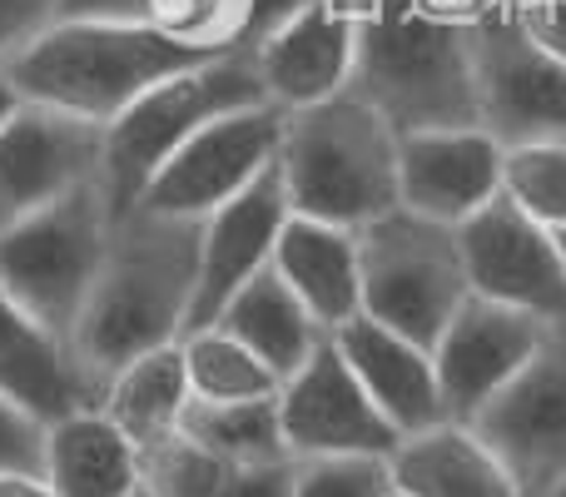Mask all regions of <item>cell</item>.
Returning <instances> with one entry per match:
<instances>
[{
    "label": "cell",
    "mask_w": 566,
    "mask_h": 497,
    "mask_svg": "<svg viewBox=\"0 0 566 497\" xmlns=\"http://www.w3.org/2000/svg\"><path fill=\"white\" fill-rule=\"evenodd\" d=\"M199 219L129 209L115 219L95 293L75 323V359L105 389L125 363L189 333L199 283Z\"/></svg>",
    "instance_id": "cell-1"
},
{
    "label": "cell",
    "mask_w": 566,
    "mask_h": 497,
    "mask_svg": "<svg viewBox=\"0 0 566 497\" xmlns=\"http://www.w3.org/2000/svg\"><path fill=\"white\" fill-rule=\"evenodd\" d=\"M358 15L353 90L398 135L478 125L472 30L432 0H343Z\"/></svg>",
    "instance_id": "cell-2"
},
{
    "label": "cell",
    "mask_w": 566,
    "mask_h": 497,
    "mask_svg": "<svg viewBox=\"0 0 566 497\" xmlns=\"http://www.w3.org/2000/svg\"><path fill=\"white\" fill-rule=\"evenodd\" d=\"M214 50H195L165 35L159 25H129V20H55L35 45H25L0 75L15 85L25 105L60 110L109 130L145 90L159 80L185 75L205 65ZM224 55V50H219Z\"/></svg>",
    "instance_id": "cell-3"
},
{
    "label": "cell",
    "mask_w": 566,
    "mask_h": 497,
    "mask_svg": "<svg viewBox=\"0 0 566 497\" xmlns=\"http://www.w3.org/2000/svg\"><path fill=\"white\" fill-rule=\"evenodd\" d=\"M279 169L293 215L363 229L398 209V130L358 90L289 110Z\"/></svg>",
    "instance_id": "cell-4"
},
{
    "label": "cell",
    "mask_w": 566,
    "mask_h": 497,
    "mask_svg": "<svg viewBox=\"0 0 566 497\" xmlns=\"http://www.w3.org/2000/svg\"><path fill=\"white\" fill-rule=\"evenodd\" d=\"M254 105H274L264 90V75L254 65V50L209 55L205 65L145 90L105 130V175L99 179H105V195L115 205V215H129L139 205L149 179L165 169V159L185 139H195L205 125L234 115V110H254Z\"/></svg>",
    "instance_id": "cell-5"
},
{
    "label": "cell",
    "mask_w": 566,
    "mask_h": 497,
    "mask_svg": "<svg viewBox=\"0 0 566 497\" xmlns=\"http://www.w3.org/2000/svg\"><path fill=\"white\" fill-rule=\"evenodd\" d=\"M115 219L119 215L105 195V179L55 199L50 209L0 235V289L50 333L75 339V323L95 293Z\"/></svg>",
    "instance_id": "cell-6"
},
{
    "label": "cell",
    "mask_w": 566,
    "mask_h": 497,
    "mask_svg": "<svg viewBox=\"0 0 566 497\" xmlns=\"http://www.w3.org/2000/svg\"><path fill=\"white\" fill-rule=\"evenodd\" d=\"M358 263L363 313L418 339L422 349H432L452 313L472 299L462 235L402 205L358 229Z\"/></svg>",
    "instance_id": "cell-7"
},
{
    "label": "cell",
    "mask_w": 566,
    "mask_h": 497,
    "mask_svg": "<svg viewBox=\"0 0 566 497\" xmlns=\"http://www.w3.org/2000/svg\"><path fill=\"white\" fill-rule=\"evenodd\" d=\"M472 95L478 125L502 149L566 139V60L542 50L522 30L512 6H492L472 20Z\"/></svg>",
    "instance_id": "cell-8"
},
{
    "label": "cell",
    "mask_w": 566,
    "mask_h": 497,
    "mask_svg": "<svg viewBox=\"0 0 566 497\" xmlns=\"http://www.w3.org/2000/svg\"><path fill=\"white\" fill-rule=\"evenodd\" d=\"M283 120H289V110L254 105L205 125L195 139H185L165 159V169L149 179V189L139 195L135 209H155V215L199 219L205 225L214 209H224L229 199H239L259 175H269L279 165Z\"/></svg>",
    "instance_id": "cell-9"
},
{
    "label": "cell",
    "mask_w": 566,
    "mask_h": 497,
    "mask_svg": "<svg viewBox=\"0 0 566 497\" xmlns=\"http://www.w3.org/2000/svg\"><path fill=\"white\" fill-rule=\"evenodd\" d=\"M502 458L522 497H547L566 478V323H552L527 369L468 423Z\"/></svg>",
    "instance_id": "cell-10"
},
{
    "label": "cell",
    "mask_w": 566,
    "mask_h": 497,
    "mask_svg": "<svg viewBox=\"0 0 566 497\" xmlns=\"http://www.w3.org/2000/svg\"><path fill=\"white\" fill-rule=\"evenodd\" d=\"M458 235H462L472 293L507 303L517 313H532L547 329L566 323V259L547 225H537L527 209H517L507 195H497Z\"/></svg>",
    "instance_id": "cell-11"
},
{
    "label": "cell",
    "mask_w": 566,
    "mask_h": 497,
    "mask_svg": "<svg viewBox=\"0 0 566 497\" xmlns=\"http://www.w3.org/2000/svg\"><path fill=\"white\" fill-rule=\"evenodd\" d=\"M105 175V130L25 105L0 125V235Z\"/></svg>",
    "instance_id": "cell-12"
},
{
    "label": "cell",
    "mask_w": 566,
    "mask_h": 497,
    "mask_svg": "<svg viewBox=\"0 0 566 497\" xmlns=\"http://www.w3.org/2000/svg\"><path fill=\"white\" fill-rule=\"evenodd\" d=\"M279 423L293 458H338V453L392 458V448L402 443V433L382 418V408L368 398L333 339L293 379H283Z\"/></svg>",
    "instance_id": "cell-13"
},
{
    "label": "cell",
    "mask_w": 566,
    "mask_h": 497,
    "mask_svg": "<svg viewBox=\"0 0 566 497\" xmlns=\"http://www.w3.org/2000/svg\"><path fill=\"white\" fill-rule=\"evenodd\" d=\"M547 339V323L517 313L507 303H492L482 293H472L452 323L442 329V339L432 343V363H438V389L442 408L452 423H472L537 353V343Z\"/></svg>",
    "instance_id": "cell-14"
},
{
    "label": "cell",
    "mask_w": 566,
    "mask_h": 497,
    "mask_svg": "<svg viewBox=\"0 0 566 497\" xmlns=\"http://www.w3.org/2000/svg\"><path fill=\"white\" fill-rule=\"evenodd\" d=\"M502 155H507V149L482 125L398 135L402 209L462 229L478 209H488L492 199L502 195Z\"/></svg>",
    "instance_id": "cell-15"
},
{
    "label": "cell",
    "mask_w": 566,
    "mask_h": 497,
    "mask_svg": "<svg viewBox=\"0 0 566 497\" xmlns=\"http://www.w3.org/2000/svg\"><path fill=\"white\" fill-rule=\"evenodd\" d=\"M289 219H293V205H289V185H283L279 165L269 175H259L239 199H229L224 209H214L205 219V229H199V283H195L189 329H209L224 313V303L259 269L274 263L279 235Z\"/></svg>",
    "instance_id": "cell-16"
},
{
    "label": "cell",
    "mask_w": 566,
    "mask_h": 497,
    "mask_svg": "<svg viewBox=\"0 0 566 497\" xmlns=\"http://www.w3.org/2000/svg\"><path fill=\"white\" fill-rule=\"evenodd\" d=\"M254 65L279 110H303L353 85L358 65V15L343 0H313L303 15L254 45Z\"/></svg>",
    "instance_id": "cell-17"
},
{
    "label": "cell",
    "mask_w": 566,
    "mask_h": 497,
    "mask_svg": "<svg viewBox=\"0 0 566 497\" xmlns=\"http://www.w3.org/2000/svg\"><path fill=\"white\" fill-rule=\"evenodd\" d=\"M333 343H338V353L348 359V369L358 373V383L368 389V398L378 403L382 418H388L402 438L448 423L432 349H422L418 339L388 329V323L368 319V313H358V319L343 323V329L333 333Z\"/></svg>",
    "instance_id": "cell-18"
},
{
    "label": "cell",
    "mask_w": 566,
    "mask_h": 497,
    "mask_svg": "<svg viewBox=\"0 0 566 497\" xmlns=\"http://www.w3.org/2000/svg\"><path fill=\"white\" fill-rule=\"evenodd\" d=\"M0 393L25 413H35L40 423L99 408V398H105V389L75 359L70 339L30 319L6 289H0Z\"/></svg>",
    "instance_id": "cell-19"
},
{
    "label": "cell",
    "mask_w": 566,
    "mask_h": 497,
    "mask_svg": "<svg viewBox=\"0 0 566 497\" xmlns=\"http://www.w3.org/2000/svg\"><path fill=\"white\" fill-rule=\"evenodd\" d=\"M274 269L293 293L308 303V313L328 333L363 313V263H358V229L323 225V219L293 215L279 235Z\"/></svg>",
    "instance_id": "cell-20"
},
{
    "label": "cell",
    "mask_w": 566,
    "mask_h": 497,
    "mask_svg": "<svg viewBox=\"0 0 566 497\" xmlns=\"http://www.w3.org/2000/svg\"><path fill=\"white\" fill-rule=\"evenodd\" d=\"M392 488L402 497H522L502 458L468 428V423H438L412 433L388 458Z\"/></svg>",
    "instance_id": "cell-21"
},
{
    "label": "cell",
    "mask_w": 566,
    "mask_h": 497,
    "mask_svg": "<svg viewBox=\"0 0 566 497\" xmlns=\"http://www.w3.org/2000/svg\"><path fill=\"white\" fill-rule=\"evenodd\" d=\"M45 483L55 497H135L145 483L139 448L99 408L70 413L50 423Z\"/></svg>",
    "instance_id": "cell-22"
},
{
    "label": "cell",
    "mask_w": 566,
    "mask_h": 497,
    "mask_svg": "<svg viewBox=\"0 0 566 497\" xmlns=\"http://www.w3.org/2000/svg\"><path fill=\"white\" fill-rule=\"evenodd\" d=\"M214 323L234 333L239 343H249L279 379H293V373L333 339V333L308 313V303L283 283V273L274 263L259 269L254 279L224 303V313H219Z\"/></svg>",
    "instance_id": "cell-23"
},
{
    "label": "cell",
    "mask_w": 566,
    "mask_h": 497,
    "mask_svg": "<svg viewBox=\"0 0 566 497\" xmlns=\"http://www.w3.org/2000/svg\"><path fill=\"white\" fill-rule=\"evenodd\" d=\"M189 403H195V393H189V373H185V343H165V349L125 363L105 383L99 413L145 453L149 443L185 428Z\"/></svg>",
    "instance_id": "cell-24"
},
{
    "label": "cell",
    "mask_w": 566,
    "mask_h": 497,
    "mask_svg": "<svg viewBox=\"0 0 566 497\" xmlns=\"http://www.w3.org/2000/svg\"><path fill=\"white\" fill-rule=\"evenodd\" d=\"M179 343H185V373L195 403H249V398H274L283 389L279 373L219 323L189 329Z\"/></svg>",
    "instance_id": "cell-25"
},
{
    "label": "cell",
    "mask_w": 566,
    "mask_h": 497,
    "mask_svg": "<svg viewBox=\"0 0 566 497\" xmlns=\"http://www.w3.org/2000/svg\"><path fill=\"white\" fill-rule=\"evenodd\" d=\"M185 433L205 443L209 453H219L224 463H234V468L293 458L279 423V393L274 398H249V403H189Z\"/></svg>",
    "instance_id": "cell-26"
},
{
    "label": "cell",
    "mask_w": 566,
    "mask_h": 497,
    "mask_svg": "<svg viewBox=\"0 0 566 497\" xmlns=\"http://www.w3.org/2000/svg\"><path fill=\"white\" fill-rule=\"evenodd\" d=\"M502 195L552 235L566 229V139L517 145L502 155Z\"/></svg>",
    "instance_id": "cell-27"
},
{
    "label": "cell",
    "mask_w": 566,
    "mask_h": 497,
    "mask_svg": "<svg viewBox=\"0 0 566 497\" xmlns=\"http://www.w3.org/2000/svg\"><path fill=\"white\" fill-rule=\"evenodd\" d=\"M139 473H145V488L155 497H219L234 463H224L219 453H209L205 443L179 428L139 453Z\"/></svg>",
    "instance_id": "cell-28"
},
{
    "label": "cell",
    "mask_w": 566,
    "mask_h": 497,
    "mask_svg": "<svg viewBox=\"0 0 566 497\" xmlns=\"http://www.w3.org/2000/svg\"><path fill=\"white\" fill-rule=\"evenodd\" d=\"M249 0H149V25L195 50H244Z\"/></svg>",
    "instance_id": "cell-29"
},
{
    "label": "cell",
    "mask_w": 566,
    "mask_h": 497,
    "mask_svg": "<svg viewBox=\"0 0 566 497\" xmlns=\"http://www.w3.org/2000/svg\"><path fill=\"white\" fill-rule=\"evenodd\" d=\"M388 458H363V453H338V458H298L293 497H392Z\"/></svg>",
    "instance_id": "cell-30"
},
{
    "label": "cell",
    "mask_w": 566,
    "mask_h": 497,
    "mask_svg": "<svg viewBox=\"0 0 566 497\" xmlns=\"http://www.w3.org/2000/svg\"><path fill=\"white\" fill-rule=\"evenodd\" d=\"M45 438L50 423L25 413L0 393V478L6 473H25V478H45Z\"/></svg>",
    "instance_id": "cell-31"
},
{
    "label": "cell",
    "mask_w": 566,
    "mask_h": 497,
    "mask_svg": "<svg viewBox=\"0 0 566 497\" xmlns=\"http://www.w3.org/2000/svg\"><path fill=\"white\" fill-rule=\"evenodd\" d=\"M60 20V0H0V70Z\"/></svg>",
    "instance_id": "cell-32"
},
{
    "label": "cell",
    "mask_w": 566,
    "mask_h": 497,
    "mask_svg": "<svg viewBox=\"0 0 566 497\" xmlns=\"http://www.w3.org/2000/svg\"><path fill=\"white\" fill-rule=\"evenodd\" d=\"M293 478H298V458L244 463V468L229 473L219 497H293Z\"/></svg>",
    "instance_id": "cell-33"
},
{
    "label": "cell",
    "mask_w": 566,
    "mask_h": 497,
    "mask_svg": "<svg viewBox=\"0 0 566 497\" xmlns=\"http://www.w3.org/2000/svg\"><path fill=\"white\" fill-rule=\"evenodd\" d=\"M507 6L542 50L566 60V0H507Z\"/></svg>",
    "instance_id": "cell-34"
},
{
    "label": "cell",
    "mask_w": 566,
    "mask_h": 497,
    "mask_svg": "<svg viewBox=\"0 0 566 497\" xmlns=\"http://www.w3.org/2000/svg\"><path fill=\"white\" fill-rule=\"evenodd\" d=\"M313 0H249V20H244V50L264 45L274 30H283L293 15H303Z\"/></svg>",
    "instance_id": "cell-35"
},
{
    "label": "cell",
    "mask_w": 566,
    "mask_h": 497,
    "mask_svg": "<svg viewBox=\"0 0 566 497\" xmlns=\"http://www.w3.org/2000/svg\"><path fill=\"white\" fill-rule=\"evenodd\" d=\"M60 20H129V25H149V0H60Z\"/></svg>",
    "instance_id": "cell-36"
},
{
    "label": "cell",
    "mask_w": 566,
    "mask_h": 497,
    "mask_svg": "<svg viewBox=\"0 0 566 497\" xmlns=\"http://www.w3.org/2000/svg\"><path fill=\"white\" fill-rule=\"evenodd\" d=\"M0 497H55L45 478H25V473H6L0 478Z\"/></svg>",
    "instance_id": "cell-37"
},
{
    "label": "cell",
    "mask_w": 566,
    "mask_h": 497,
    "mask_svg": "<svg viewBox=\"0 0 566 497\" xmlns=\"http://www.w3.org/2000/svg\"><path fill=\"white\" fill-rule=\"evenodd\" d=\"M432 6L448 10V15H458V20H468V25H472V20L488 15V10H492V6H502V0H432Z\"/></svg>",
    "instance_id": "cell-38"
},
{
    "label": "cell",
    "mask_w": 566,
    "mask_h": 497,
    "mask_svg": "<svg viewBox=\"0 0 566 497\" xmlns=\"http://www.w3.org/2000/svg\"><path fill=\"white\" fill-rule=\"evenodd\" d=\"M15 110H20V95H15V85H10V80L0 75V125H6V120L15 115Z\"/></svg>",
    "instance_id": "cell-39"
},
{
    "label": "cell",
    "mask_w": 566,
    "mask_h": 497,
    "mask_svg": "<svg viewBox=\"0 0 566 497\" xmlns=\"http://www.w3.org/2000/svg\"><path fill=\"white\" fill-rule=\"evenodd\" d=\"M547 497H566V478H562V483H557V488H552Z\"/></svg>",
    "instance_id": "cell-40"
},
{
    "label": "cell",
    "mask_w": 566,
    "mask_h": 497,
    "mask_svg": "<svg viewBox=\"0 0 566 497\" xmlns=\"http://www.w3.org/2000/svg\"><path fill=\"white\" fill-rule=\"evenodd\" d=\"M557 245H562V259H566V229H557Z\"/></svg>",
    "instance_id": "cell-41"
},
{
    "label": "cell",
    "mask_w": 566,
    "mask_h": 497,
    "mask_svg": "<svg viewBox=\"0 0 566 497\" xmlns=\"http://www.w3.org/2000/svg\"><path fill=\"white\" fill-rule=\"evenodd\" d=\"M135 497H155V493H149V488H145V483H139V493H135Z\"/></svg>",
    "instance_id": "cell-42"
},
{
    "label": "cell",
    "mask_w": 566,
    "mask_h": 497,
    "mask_svg": "<svg viewBox=\"0 0 566 497\" xmlns=\"http://www.w3.org/2000/svg\"><path fill=\"white\" fill-rule=\"evenodd\" d=\"M392 497H402V493H392Z\"/></svg>",
    "instance_id": "cell-43"
}]
</instances>
